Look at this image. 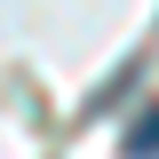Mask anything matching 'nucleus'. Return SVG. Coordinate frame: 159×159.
I'll list each match as a JSON object with an SVG mask.
<instances>
[{
    "label": "nucleus",
    "instance_id": "f257e3e1",
    "mask_svg": "<svg viewBox=\"0 0 159 159\" xmlns=\"http://www.w3.org/2000/svg\"><path fill=\"white\" fill-rule=\"evenodd\" d=\"M127 159H159V111H143L127 127Z\"/></svg>",
    "mask_w": 159,
    "mask_h": 159
}]
</instances>
